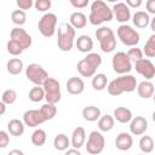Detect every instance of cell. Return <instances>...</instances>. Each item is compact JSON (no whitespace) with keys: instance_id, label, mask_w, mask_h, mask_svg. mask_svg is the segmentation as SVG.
<instances>
[{"instance_id":"cell-1","label":"cell","mask_w":155,"mask_h":155,"mask_svg":"<svg viewBox=\"0 0 155 155\" xmlns=\"http://www.w3.org/2000/svg\"><path fill=\"white\" fill-rule=\"evenodd\" d=\"M107 88H108L109 94L114 97L120 96L125 92L130 93L137 88V79L131 74H125V75H121L111 80L107 85Z\"/></svg>"},{"instance_id":"cell-2","label":"cell","mask_w":155,"mask_h":155,"mask_svg":"<svg viewBox=\"0 0 155 155\" xmlns=\"http://www.w3.org/2000/svg\"><path fill=\"white\" fill-rule=\"evenodd\" d=\"M111 8L102 0H94L91 4V11L88 16V22L92 25H101L105 22H110L113 19Z\"/></svg>"},{"instance_id":"cell-3","label":"cell","mask_w":155,"mask_h":155,"mask_svg":"<svg viewBox=\"0 0 155 155\" xmlns=\"http://www.w3.org/2000/svg\"><path fill=\"white\" fill-rule=\"evenodd\" d=\"M75 29L68 23L64 22L58 27V33H57V46L61 51L68 52L73 48L75 44Z\"/></svg>"},{"instance_id":"cell-4","label":"cell","mask_w":155,"mask_h":155,"mask_svg":"<svg viewBox=\"0 0 155 155\" xmlns=\"http://www.w3.org/2000/svg\"><path fill=\"white\" fill-rule=\"evenodd\" d=\"M96 39L99 41V47L104 53H110L116 47L115 34L109 27H99L96 30Z\"/></svg>"},{"instance_id":"cell-5","label":"cell","mask_w":155,"mask_h":155,"mask_svg":"<svg viewBox=\"0 0 155 155\" xmlns=\"http://www.w3.org/2000/svg\"><path fill=\"white\" fill-rule=\"evenodd\" d=\"M45 91V99L46 103H51V104H57L61 98V85L58 82V80H56L54 78H47L45 80V82L41 86Z\"/></svg>"},{"instance_id":"cell-6","label":"cell","mask_w":155,"mask_h":155,"mask_svg":"<svg viewBox=\"0 0 155 155\" xmlns=\"http://www.w3.org/2000/svg\"><path fill=\"white\" fill-rule=\"evenodd\" d=\"M116 34H117V38L120 39V41L128 47L137 46V44L139 42V39H140L139 33L128 24H120L116 29Z\"/></svg>"},{"instance_id":"cell-7","label":"cell","mask_w":155,"mask_h":155,"mask_svg":"<svg viewBox=\"0 0 155 155\" xmlns=\"http://www.w3.org/2000/svg\"><path fill=\"white\" fill-rule=\"evenodd\" d=\"M56 25H57V16L52 12L45 13L38 23L39 31L45 38H51L56 33Z\"/></svg>"},{"instance_id":"cell-8","label":"cell","mask_w":155,"mask_h":155,"mask_svg":"<svg viewBox=\"0 0 155 155\" xmlns=\"http://www.w3.org/2000/svg\"><path fill=\"white\" fill-rule=\"evenodd\" d=\"M25 76L35 86H42L45 80L48 78L47 71L38 63H30L25 68Z\"/></svg>"},{"instance_id":"cell-9","label":"cell","mask_w":155,"mask_h":155,"mask_svg":"<svg viewBox=\"0 0 155 155\" xmlns=\"http://www.w3.org/2000/svg\"><path fill=\"white\" fill-rule=\"evenodd\" d=\"M104 147H105L104 136L99 131H92L87 138L86 151L91 155H98L104 150Z\"/></svg>"},{"instance_id":"cell-10","label":"cell","mask_w":155,"mask_h":155,"mask_svg":"<svg viewBox=\"0 0 155 155\" xmlns=\"http://www.w3.org/2000/svg\"><path fill=\"white\" fill-rule=\"evenodd\" d=\"M111 67H113L114 71L120 75L128 74L132 70V63L128 59L126 52H122V51H119L113 56Z\"/></svg>"},{"instance_id":"cell-11","label":"cell","mask_w":155,"mask_h":155,"mask_svg":"<svg viewBox=\"0 0 155 155\" xmlns=\"http://www.w3.org/2000/svg\"><path fill=\"white\" fill-rule=\"evenodd\" d=\"M10 38H11V40L16 41L23 50H27V48H29L31 46V41H33L31 36L27 33L25 29H23L21 27L13 28L11 30V33H10Z\"/></svg>"},{"instance_id":"cell-12","label":"cell","mask_w":155,"mask_h":155,"mask_svg":"<svg viewBox=\"0 0 155 155\" xmlns=\"http://www.w3.org/2000/svg\"><path fill=\"white\" fill-rule=\"evenodd\" d=\"M134 69L139 75L145 78V80H148V81H150L155 76V65L148 58H142L138 62H136Z\"/></svg>"},{"instance_id":"cell-13","label":"cell","mask_w":155,"mask_h":155,"mask_svg":"<svg viewBox=\"0 0 155 155\" xmlns=\"http://www.w3.org/2000/svg\"><path fill=\"white\" fill-rule=\"evenodd\" d=\"M111 11H113V17H115V19L121 24H126L131 19V10L125 2L114 4Z\"/></svg>"},{"instance_id":"cell-14","label":"cell","mask_w":155,"mask_h":155,"mask_svg":"<svg viewBox=\"0 0 155 155\" xmlns=\"http://www.w3.org/2000/svg\"><path fill=\"white\" fill-rule=\"evenodd\" d=\"M44 122H45V119L42 117V115H41L39 109H30V110L24 111V114H23V124H24V126L34 128V127L44 124Z\"/></svg>"},{"instance_id":"cell-15","label":"cell","mask_w":155,"mask_h":155,"mask_svg":"<svg viewBox=\"0 0 155 155\" xmlns=\"http://www.w3.org/2000/svg\"><path fill=\"white\" fill-rule=\"evenodd\" d=\"M148 130V121L143 116H134L130 121V132L133 136H142Z\"/></svg>"},{"instance_id":"cell-16","label":"cell","mask_w":155,"mask_h":155,"mask_svg":"<svg viewBox=\"0 0 155 155\" xmlns=\"http://www.w3.org/2000/svg\"><path fill=\"white\" fill-rule=\"evenodd\" d=\"M65 87H67L68 93H70L73 96H78V94H81L85 91V82L81 78L73 76V78L68 79V81L65 84Z\"/></svg>"},{"instance_id":"cell-17","label":"cell","mask_w":155,"mask_h":155,"mask_svg":"<svg viewBox=\"0 0 155 155\" xmlns=\"http://www.w3.org/2000/svg\"><path fill=\"white\" fill-rule=\"evenodd\" d=\"M132 144H133V138L132 134L128 132H121L115 138V147L121 151L130 150L132 148Z\"/></svg>"},{"instance_id":"cell-18","label":"cell","mask_w":155,"mask_h":155,"mask_svg":"<svg viewBox=\"0 0 155 155\" xmlns=\"http://www.w3.org/2000/svg\"><path fill=\"white\" fill-rule=\"evenodd\" d=\"M85 142H86V131H85V128L81 127V126L74 128V131L71 133L70 145L74 149H80L82 145H85Z\"/></svg>"},{"instance_id":"cell-19","label":"cell","mask_w":155,"mask_h":155,"mask_svg":"<svg viewBox=\"0 0 155 155\" xmlns=\"http://www.w3.org/2000/svg\"><path fill=\"white\" fill-rule=\"evenodd\" d=\"M113 117H114V120H116L120 124H128L132 120L133 115H132V111L128 108H126V107H117V108L114 109Z\"/></svg>"},{"instance_id":"cell-20","label":"cell","mask_w":155,"mask_h":155,"mask_svg":"<svg viewBox=\"0 0 155 155\" xmlns=\"http://www.w3.org/2000/svg\"><path fill=\"white\" fill-rule=\"evenodd\" d=\"M74 29H82L86 27L87 24V17L85 13L80 12V11H75L70 15L69 17V22H68Z\"/></svg>"},{"instance_id":"cell-21","label":"cell","mask_w":155,"mask_h":155,"mask_svg":"<svg viewBox=\"0 0 155 155\" xmlns=\"http://www.w3.org/2000/svg\"><path fill=\"white\" fill-rule=\"evenodd\" d=\"M76 48L82 53H90L93 48V40L88 35H80L75 40Z\"/></svg>"},{"instance_id":"cell-22","label":"cell","mask_w":155,"mask_h":155,"mask_svg":"<svg viewBox=\"0 0 155 155\" xmlns=\"http://www.w3.org/2000/svg\"><path fill=\"white\" fill-rule=\"evenodd\" d=\"M137 92L138 96L143 99H149L154 94V84L151 81L144 80L139 84H137Z\"/></svg>"},{"instance_id":"cell-23","label":"cell","mask_w":155,"mask_h":155,"mask_svg":"<svg viewBox=\"0 0 155 155\" xmlns=\"http://www.w3.org/2000/svg\"><path fill=\"white\" fill-rule=\"evenodd\" d=\"M76 69H78L79 74H80L81 76H84V78H92V76L96 74V70H97V69H96L88 61H86L85 58H82L81 61L78 62Z\"/></svg>"},{"instance_id":"cell-24","label":"cell","mask_w":155,"mask_h":155,"mask_svg":"<svg viewBox=\"0 0 155 155\" xmlns=\"http://www.w3.org/2000/svg\"><path fill=\"white\" fill-rule=\"evenodd\" d=\"M132 22L137 28L143 29V28H147L149 25L150 17L145 11H136L134 15L132 16Z\"/></svg>"},{"instance_id":"cell-25","label":"cell","mask_w":155,"mask_h":155,"mask_svg":"<svg viewBox=\"0 0 155 155\" xmlns=\"http://www.w3.org/2000/svg\"><path fill=\"white\" fill-rule=\"evenodd\" d=\"M24 124L23 121L18 120V119H12L7 122V132L8 134L11 136H15V137H19L24 133Z\"/></svg>"},{"instance_id":"cell-26","label":"cell","mask_w":155,"mask_h":155,"mask_svg":"<svg viewBox=\"0 0 155 155\" xmlns=\"http://www.w3.org/2000/svg\"><path fill=\"white\" fill-rule=\"evenodd\" d=\"M82 117L88 122H94L101 117V109L96 105H87L82 109Z\"/></svg>"},{"instance_id":"cell-27","label":"cell","mask_w":155,"mask_h":155,"mask_svg":"<svg viewBox=\"0 0 155 155\" xmlns=\"http://www.w3.org/2000/svg\"><path fill=\"white\" fill-rule=\"evenodd\" d=\"M114 124L115 120L113 117V115L105 114V115H101V117L98 119V128L99 132H109L114 128Z\"/></svg>"},{"instance_id":"cell-28","label":"cell","mask_w":155,"mask_h":155,"mask_svg":"<svg viewBox=\"0 0 155 155\" xmlns=\"http://www.w3.org/2000/svg\"><path fill=\"white\" fill-rule=\"evenodd\" d=\"M53 147L58 151H65L70 147V139L64 133H58L53 139Z\"/></svg>"},{"instance_id":"cell-29","label":"cell","mask_w":155,"mask_h":155,"mask_svg":"<svg viewBox=\"0 0 155 155\" xmlns=\"http://www.w3.org/2000/svg\"><path fill=\"white\" fill-rule=\"evenodd\" d=\"M24 65L21 58H11L6 63V69L11 75H18L22 73Z\"/></svg>"},{"instance_id":"cell-30","label":"cell","mask_w":155,"mask_h":155,"mask_svg":"<svg viewBox=\"0 0 155 155\" xmlns=\"http://www.w3.org/2000/svg\"><path fill=\"white\" fill-rule=\"evenodd\" d=\"M91 84H92V87L96 91H103L107 87V85H108V78L103 73L94 74L92 76V82Z\"/></svg>"},{"instance_id":"cell-31","label":"cell","mask_w":155,"mask_h":155,"mask_svg":"<svg viewBox=\"0 0 155 155\" xmlns=\"http://www.w3.org/2000/svg\"><path fill=\"white\" fill-rule=\"evenodd\" d=\"M39 110H40L42 117L45 119V121L52 120V119L56 116V114H57V107H56V104H51V103H45V104H42Z\"/></svg>"},{"instance_id":"cell-32","label":"cell","mask_w":155,"mask_h":155,"mask_svg":"<svg viewBox=\"0 0 155 155\" xmlns=\"http://www.w3.org/2000/svg\"><path fill=\"white\" fill-rule=\"evenodd\" d=\"M47 134L42 128H35L31 133V143L35 147H42L46 143Z\"/></svg>"},{"instance_id":"cell-33","label":"cell","mask_w":155,"mask_h":155,"mask_svg":"<svg viewBox=\"0 0 155 155\" xmlns=\"http://www.w3.org/2000/svg\"><path fill=\"white\" fill-rule=\"evenodd\" d=\"M139 149L143 154H149L154 150V140L150 136H142L139 139Z\"/></svg>"},{"instance_id":"cell-34","label":"cell","mask_w":155,"mask_h":155,"mask_svg":"<svg viewBox=\"0 0 155 155\" xmlns=\"http://www.w3.org/2000/svg\"><path fill=\"white\" fill-rule=\"evenodd\" d=\"M142 52H143V54H145L148 57V59L153 58L155 56V34L149 36V39L147 40Z\"/></svg>"},{"instance_id":"cell-35","label":"cell","mask_w":155,"mask_h":155,"mask_svg":"<svg viewBox=\"0 0 155 155\" xmlns=\"http://www.w3.org/2000/svg\"><path fill=\"white\" fill-rule=\"evenodd\" d=\"M29 99L34 103L41 102L42 99H45V91L41 86H34L30 88L29 91Z\"/></svg>"},{"instance_id":"cell-36","label":"cell","mask_w":155,"mask_h":155,"mask_svg":"<svg viewBox=\"0 0 155 155\" xmlns=\"http://www.w3.org/2000/svg\"><path fill=\"white\" fill-rule=\"evenodd\" d=\"M11 21L13 24L21 27L27 22V15L22 10H15L11 12Z\"/></svg>"},{"instance_id":"cell-37","label":"cell","mask_w":155,"mask_h":155,"mask_svg":"<svg viewBox=\"0 0 155 155\" xmlns=\"http://www.w3.org/2000/svg\"><path fill=\"white\" fill-rule=\"evenodd\" d=\"M17 101V92L12 88H7L2 92L1 102H4L6 105H11Z\"/></svg>"},{"instance_id":"cell-38","label":"cell","mask_w":155,"mask_h":155,"mask_svg":"<svg viewBox=\"0 0 155 155\" xmlns=\"http://www.w3.org/2000/svg\"><path fill=\"white\" fill-rule=\"evenodd\" d=\"M127 57H128V59L131 61V63L133 62V63H136V62H138L139 59H142L143 58V52H142V50L139 48V47H137V46H133V47H131L128 51H127Z\"/></svg>"},{"instance_id":"cell-39","label":"cell","mask_w":155,"mask_h":155,"mask_svg":"<svg viewBox=\"0 0 155 155\" xmlns=\"http://www.w3.org/2000/svg\"><path fill=\"white\" fill-rule=\"evenodd\" d=\"M6 48H7V52L10 53V54H12V56H19L24 50L16 42V41H13V40H8L7 41V44H6Z\"/></svg>"},{"instance_id":"cell-40","label":"cell","mask_w":155,"mask_h":155,"mask_svg":"<svg viewBox=\"0 0 155 155\" xmlns=\"http://www.w3.org/2000/svg\"><path fill=\"white\" fill-rule=\"evenodd\" d=\"M85 59L88 61L96 69L99 68L101 64H102V57H101V54H98V53H96V52H90V53H87V56L85 57Z\"/></svg>"},{"instance_id":"cell-41","label":"cell","mask_w":155,"mask_h":155,"mask_svg":"<svg viewBox=\"0 0 155 155\" xmlns=\"http://www.w3.org/2000/svg\"><path fill=\"white\" fill-rule=\"evenodd\" d=\"M51 0H36L35 2H34V7L38 10V11H40V12H45V11H47V10H50L51 8Z\"/></svg>"},{"instance_id":"cell-42","label":"cell","mask_w":155,"mask_h":155,"mask_svg":"<svg viewBox=\"0 0 155 155\" xmlns=\"http://www.w3.org/2000/svg\"><path fill=\"white\" fill-rule=\"evenodd\" d=\"M10 144V134L6 131L0 130V148L4 149Z\"/></svg>"},{"instance_id":"cell-43","label":"cell","mask_w":155,"mask_h":155,"mask_svg":"<svg viewBox=\"0 0 155 155\" xmlns=\"http://www.w3.org/2000/svg\"><path fill=\"white\" fill-rule=\"evenodd\" d=\"M17 6H18V10H29L31 8V6H34V2L31 0H17Z\"/></svg>"},{"instance_id":"cell-44","label":"cell","mask_w":155,"mask_h":155,"mask_svg":"<svg viewBox=\"0 0 155 155\" xmlns=\"http://www.w3.org/2000/svg\"><path fill=\"white\" fill-rule=\"evenodd\" d=\"M70 5L75 8H84L88 5V0H70Z\"/></svg>"},{"instance_id":"cell-45","label":"cell","mask_w":155,"mask_h":155,"mask_svg":"<svg viewBox=\"0 0 155 155\" xmlns=\"http://www.w3.org/2000/svg\"><path fill=\"white\" fill-rule=\"evenodd\" d=\"M145 6H147V10H148V12H147L148 15L149 13L155 15V0H148Z\"/></svg>"},{"instance_id":"cell-46","label":"cell","mask_w":155,"mask_h":155,"mask_svg":"<svg viewBox=\"0 0 155 155\" xmlns=\"http://www.w3.org/2000/svg\"><path fill=\"white\" fill-rule=\"evenodd\" d=\"M125 4H126V5L130 7V10H131V8L139 7V6L142 5V0H126Z\"/></svg>"},{"instance_id":"cell-47","label":"cell","mask_w":155,"mask_h":155,"mask_svg":"<svg viewBox=\"0 0 155 155\" xmlns=\"http://www.w3.org/2000/svg\"><path fill=\"white\" fill-rule=\"evenodd\" d=\"M64 155H81V153L79 151V149L71 148V149H67V150L64 151Z\"/></svg>"},{"instance_id":"cell-48","label":"cell","mask_w":155,"mask_h":155,"mask_svg":"<svg viewBox=\"0 0 155 155\" xmlns=\"http://www.w3.org/2000/svg\"><path fill=\"white\" fill-rule=\"evenodd\" d=\"M7 155H24V153L19 149H12V150H10V153Z\"/></svg>"},{"instance_id":"cell-49","label":"cell","mask_w":155,"mask_h":155,"mask_svg":"<svg viewBox=\"0 0 155 155\" xmlns=\"http://www.w3.org/2000/svg\"><path fill=\"white\" fill-rule=\"evenodd\" d=\"M5 113H6V104H5L4 102L0 101V116L4 115Z\"/></svg>"},{"instance_id":"cell-50","label":"cell","mask_w":155,"mask_h":155,"mask_svg":"<svg viewBox=\"0 0 155 155\" xmlns=\"http://www.w3.org/2000/svg\"><path fill=\"white\" fill-rule=\"evenodd\" d=\"M150 29L153 30V31H155V17L154 18H150Z\"/></svg>"},{"instance_id":"cell-51","label":"cell","mask_w":155,"mask_h":155,"mask_svg":"<svg viewBox=\"0 0 155 155\" xmlns=\"http://www.w3.org/2000/svg\"><path fill=\"white\" fill-rule=\"evenodd\" d=\"M138 155H145V154H138Z\"/></svg>"}]
</instances>
